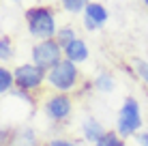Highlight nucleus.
<instances>
[{
	"label": "nucleus",
	"mask_w": 148,
	"mask_h": 146,
	"mask_svg": "<svg viewBox=\"0 0 148 146\" xmlns=\"http://www.w3.org/2000/svg\"><path fill=\"white\" fill-rule=\"evenodd\" d=\"M24 22L26 30L34 41H45V39H56L58 32V22H56V11L47 4H34L24 11Z\"/></svg>",
	"instance_id": "1"
},
{
	"label": "nucleus",
	"mask_w": 148,
	"mask_h": 146,
	"mask_svg": "<svg viewBox=\"0 0 148 146\" xmlns=\"http://www.w3.org/2000/svg\"><path fill=\"white\" fill-rule=\"evenodd\" d=\"M144 127V116H142V105L133 95H127L122 99V105L116 116V131L125 140L135 138Z\"/></svg>",
	"instance_id": "2"
},
{
	"label": "nucleus",
	"mask_w": 148,
	"mask_h": 146,
	"mask_svg": "<svg viewBox=\"0 0 148 146\" xmlns=\"http://www.w3.org/2000/svg\"><path fill=\"white\" fill-rule=\"evenodd\" d=\"M79 67L75 62L64 58L60 64H56L52 71H47V86L52 88V93H67L71 95L73 90H77L79 86Z\"/></svg>",
	"instance_id": "3"
},
{
	"label": "nucleus",
	"mask_w": 148,
	"mask_h": 146,
	"mask_svg": "<svg viewBox=\"0 0 148 146\" xmlns=\"http://www.w3.org/2000/svg\"><path fill=\"white\" fill-rule=\"evenodd\" d=\"M64 60V49L56 39H45V41H34L30 47V62L37 67L52 71L56 64Z\"/></svg>",
	"instance_id": "4"
},
{
	"label": "nucleus",
	"mask_w": 148,
	"mask_h": 146,
	"mask_svg": "<svg viewBox=\"0 0 148 146\" xmlns=\"http://www.w3.org/2000/svg\"><path fill=\"white\" fill-rule=\"evenodd\" d=\"M41 110H43L45 118H47L49 123L62 125V123H67L71 118V114H73V97L67 95V93H52V95H47V97L43 99Z\"/></svg>",
	"instance_id": "5"
},
{
	"label": "nucleus",
	"mask_w": 148,
	"mask_h": 146,
	"mask_svg": "<svg viewBox=\"0 0 148 146\" xmlns=\"http://www.w3.org/2000/svg\"><path fill=\"white\" fill-rule=\"evenodd\" d=\"M15 73V90H22V93H37V90L47 84V71L37 67L32 62H22L13 69Z\"/></svg>",
	"instance_id": "6"
},
{
	"label": "nucleus",
	"mask_w": 148,
	"mask_h": 146,
	"mask_svg": "<svg viewBox=\"0 0 148 146\" xmlns=\"http://www.w3.org/2000/svg\"><path fill=\"white\" fill-rule=\"evenodd\" d=\"M108 22H110V9L103 2H97V0H92L82 13V26L86 32H97Z\"/></svg>",
	"instance_id": "7"
},
{
	"label": "nucleus",
	"mask_w": 148,
	"mask_h": 146,
	"mask_svg": "<svg viewBox=\"0 0 148 146\" xmlns=\"http://www.w3.org/2000/svg\"><path fill=\"white\" fill-rule=\"evenodd\" d=\"M2 146H43L39 140V133L30 125H13L11 135Z\"/></svg>",
	"instance_id": "8"
},
{
	"label": "nucleus",
	"mask_w": 148,
	"mask_h": 146,
	"mask_svg": "<svg viewBox=\"0 0 148 146\" xmlns=\"http://www.w3.org/2000/svg\"><path fill=\"white\" fill-rule=\"evenodd\" d=\"M82 138H84V142H88V144H97L101 138H103L105 133H108V129L101 125V120L99 118H95V116H86L84 120H82Z\"/></svg>",
	"instance_id": "9"
},
{
	"label": "nucleus",
	"mask_w": 148,
	"mask_h": 146,
	"mask_svg": "<svg viewBox=\"0 0 148 146\" xmlns=\"http://www.w3.org/2000/svg\"><path fill=\"white\" fill-rule=\"evenodd\" d=\"M62 49H64V58L71 60V62H75V64H82V62H86V60L90 58V47L82 37L73 39V41L69 45H64Z\"/></svg>",
	"instance_id": "10"
},
{
	"label": "nucleus",
	"mask_w": 148,
	"mask_h": 146,
	"mask_svg": "<svg viewBox=\"0 0 148 146\" xmlns=\"http://www.w3.org/2000/svg\"><path fill=\"white\" fill-rule=\"evenodd\" d=\"M114 88H116V80L112 75V71H108V69L97 71V75L92 77V90H97L101 95H110L114 93Z\"/></svg>",
	"instance_id": "11"
},
{
	"label": "nucleus",
	"mask_w": 148,
	"mask_h": 146,
	"mask_svg": "<svg viewBox=\"0 0 148 146\" xmlns=\"http://www.w3.org/2000/svg\"><path fill=\"white\" fill-rule=\"evenodd\" d=\"M13 93H15V73L7 64H2V67H0V95H2V97H9V95H13Z\"/></svg>",
	"instance_id": "12"
},
{
	"label": "nucleus",
	"mask_w": 148,
	"mask_h": 146,
	"mask_svg": "<svg viewBox=\"0 0 148 146\" xmlns=\"http://www.w3.org/2000/svg\"><path fill=\"white\" fill-rule=\"evenodd\" d=\"M92 0H60V9L69 15H82Z\"/></svg>",
	"instance_id": "13"
},
{
	"label": "nucleus",
	"mask_w": 148,
	"mask_h": 146,
	"mask_svg": "<svg viewBox=\"0 0 148 146\" xmlns=\"http://www.w3.org/2000/svg\"><path fill=\"white\" fill-rule=\"evenodd\" d=\"M13 56H15V49H13L11 37H9V34H2V37H0V62L2 64L11 62Z\"/></svg>",
	"instance_id": "14"
},
{
	"label": "nucleus",
	"mask_w": 148,
	"mask_h": 146,
	"mask_svg": "<svg viewBox=\"0 0 148 146\" xmlns=\"http://www.w3.org/2000/svg\"><path fill=\"white\" fill-rule=\"evenodd\" d=\"M131 64H133V75L144 84V86H148V60L133 58V60H131Z\"/></svg>",
	"instance_id": "15"
},
{
	"label": "nucleus",
	"mask_w": 148,
	"mask_h": 146,
	"mask_svg": "<svg viewBox=\"0 0 148 146\" xmlns=\"http://www.w3.org/2000/svg\"><path fill=\"white\" fill-rule=\"evenodd\" d=\"M73 39H77V32H75V28L69 26V24H67V26H60L58 32H56V41L62 45V47H64V45H69Z\"/></svg>",
	"instance_id": "16"
},
{
	"label": "nucleus",
	"mask_w": 148,
	"mask_h": 146,
	"mask_svg": "<svg viewBox=\"0 0 148 146\" xmlns=\"http://www.w3.org/2000/svg\"><path fill=\"white\" fill-rule=\"evenodd\" d=\"M95 146H127V140L118 135V131H108Z\"/></svg>",
	"instance_id": "17"
},
{
	"label": "nucleus",
	"mask_w": 148,
	"mask_h": 146,
	"mask_svg": "<svg viewBox=\"0 0 148 146\" xmlns=\"http://www.w3.org/2000/svg\"><path fill=\"white\" fill-rule=\"evenodd\" d=\"M43 146H82V144L75 142V140H69V138H49Z\"/></svg>",
	"instance_id": "18"
},
{
	"label": "nucleus",
	"mask_w": 148,
	"mask_h": 146,
	"mask_svg": "<svg viewBox=\"0 0 148 146\" xmlns=\"http://www.w3.org/2000/svg\"><path fill=\"white\" fill-rule=\"evenodd\" d=\"M135 142L137 146H148V131H140L135 135Z\"/></svg>",
	"instance_id": "19"
},
{
	"label": "nucleus",
	"mask_w": 148,
	"mask_h": 146,
	"mask_svg": "<svg viewBox=\"0 0 148 146\" xmlns=\"http://www.w3.org/2000/svg\"><path fill=\"white\" fill-rule=\"evenodd\" d=\"M140 2H142V4H144V7L148 9V0H140Z\"/></svg>",
	"instance_id": "20"
},
{
	"label": "nucleus",
	"mask_w": 148,
	"mask_h": 146,
	"mask_svg": "<svg viewBox=\"0 0 148 146\" xmlns=\"http://www.w3.org/2000/svg\"><path fill=\"white\" fill-rule=\"evenodd\" d=\"M11 2H22V0H11Z\"/></svg>",
	"instance_id": "21"
}]
</instances>
